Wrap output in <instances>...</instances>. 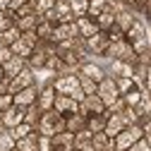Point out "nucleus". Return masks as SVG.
<instances>
[{"instance_id": "f257e3e1", "label": "nucleus", "mask_w": 151, "mask_h": 151, "mask_svg": "<svg viewBox=\"0 0 151 151\" xmlns=\"http://www.w3.org/2000/svg\"><path fill=\"white\" fill-rule=\"evenodd\" d=\"M65 129V115H60L58 110H43L39 122H36V132H39L41 137H53L58 134V132Z\"/></svg>"}, {"instance_id": "f03ea898", "label": "nucleus", "mask_w": 151, "mask_h": 151, "mask_svg": "<svg viewBox=\"0 0 151 151\" xmlns=\"http://www.w3.org/2000/svg\"><path fill=\"white\" fill-rule=\"evenodd\" d=\"M103 58H108V60L137 63V53H134V48H132V43H129V41H125V39H122V41H115V43H108Z\"/></svg>"}, {"instance_id": "7ed1b4c3", "label": "nucleus", "mask_w": 151, "mask_h": 151, "mask_svg": "<svg viewBox=\"0 0 151 151\" xmlns=\"http://www.w3.org/2000/svg\"><path fill=\"white\" fill-rule=\"evenodd\" d=\"M79 86V74L77 72H65V74H55V79H53V89L55 93H72V89H77Z\"/></svg>"}, {"instance_id": "20e7f679", "label": "nucleus", "mask_w": 151, "mask_h": 151, "mask_svg": "<svg viewBox=\"0 0 151 151\" xmlns=\"http://www.w3.org/2000/svg\"><path fill=\"white\" fill-rule=\"evenodd\" d=\"M96 93L101 96V101L106 103V108H108L113 101H115L118 96H120V91H118V86H115V79H113V77H108V74H106V77L99 82V89H96Z\"/></svg>"}, {"instance_id": "39448f33", "label": "nucleus", "mask_w": 151, "mask_h": 151, "mask_svg": "<svg viewBox=\"0 0 151 151\" xmlns=\"http://www.w3.org/2000/svg\"><path fill=\"white\" fill-rule=\"evenodd\" d=\"M106 48H108V36L106 31H99L89 36V39H84V50L89 55H106Z\"/></svg>"}, {"instance_id": "423d86ee", "label": "nucleus", "mask_w": 151, "mask_h": 151, "mask_svg": "<svg viewBox=\"0 0 151 151\" xmlns=\"http://www.w3.org/2000/svg\"><path fill=\"white\" fill-rule=\"evenodd\" d=\"M31 84H36V79H34V70L27 65L17 77H12L10 82H7V91L10 93H17L19 89H27V86H31Z\"/></svg>"}, {"instance_id": "0eeeda50", "label": "nucleus", "mask_w": 151, "mask_h": 151, "mask_svg": "<svg viewBox=\"0 0 151 151\" xmlns=\"http://www.w3.org/2000/svg\"><path fill=\"white\" fill-rule=\"evenodd\" d=\"M36 99H39V86H36V84H31V86H27V89H19L17 93H12L14 106H19V108H29V106H34Z\"/></svg>"}, {"instance_id": "6e6552de", "label": "nucleus", "mask_w": 151, "mask_h": 151, "mask_svg": "<svg viewBox=\"0 0 151 151\" xmlns=\"http://www.w3.org/2000/svg\"><path fill=\"white\" fill-rule=\"evenodd\" d=\"M74 149V134L67 129L50 137V151H72Z\"/></svg>"}, {"instance_id": "1a4fd4ad", "label": "nucleus", "mask_w": 151, "mask_h": 151, "mask_svg": "<svg viewBox=\"0 0 151 151\" xmlns=\"http://www.w3.org/2000/svg\"><path fill=\"white\" fill-rule=\"evenodd\" d=\"M79 103L74 101L72 96H67V93H58L53 101V110H58L60 115H70V113H77Z\"/></svg>"}, {"instance_id": "9d476101", "label": "nucleus", "mask_w": 151, "mask_h": 151, "mask_svg": "<svg viewBox=\"0 0 151 151\" xmlns=\"http://www.w3.org/2000/svg\"><path fill=\"white\" fill-rule=\"evenodd\" d=\"M0 118H3L5 129H12V127H17L19 122H24V108L12 106V108H7L5 113H0Z\"/></svg>"}, {"instance_id": "9b49d317", "label": "nucleus", "mask_w": 151, "mask_h": 151, "mask_svg": "<svg viewBox=\"0 0 151 151\" xmlns=\"http://www.w3.org/2000/svg\"><path fill=\"white\" fill-rule=\"evenodd\" d=\"M132 74H134V63L110 60V65H108V77H132Z\"/></svg>"}, {"instance_id": "f8f14e48", "label": "nucleus", "mask_w": 151, "mask_h": 151, "mask_svg": "<svg viewBox=\"0 0 151 151\" xmlns=\"http://www.w3.org/2000/svg\"><path fill=\"white\" fill-rule=\"evenodd\" d=\"M55 89H53V84H46V86H39V99H36V106L41 108V113L43 110H50L53 108V101H55Z\"/></svg>"}, {"instance_id": "ddd939ff", "label": "nucleus", "mask_w": 151, "mask_h": 151, "mask_svg": "<svg viewBox=\"0 0 151 151\" xmlns=\"http://www.w3.org/2000/svg\"><path fill=\"white\" fill-rule=\"evenodd\" d=\"M79 74H82V77H89V79H93V82H101L103 77H106V70L101 67V65H96V63H91V60H84L82 63V67L77 70Z\"/></svg>"}, {"instance_id": "4468645a", "label": "nucleus", "mask_w": 151, "mask_h": 151, "mask_svg": "<svg viewBox=\"0 0 151 151\" xmlns=\"http://www.w3.org/2000/svg\"><path fill=\"white\" fill-rule=\"evenodd\" d=\"M127 127V122H125V118H122V113H108V120H106V134L108 137H115L118 132H122Z\"/></svg>"}, {"instance_id": "2eb2a0df", "label": "nucleus", "mask_w": 151, "mask_h": 151, "mask_svg": "<svg viewBox=\"0 0 151 151\" xmlns=\"http://www.w3.org/2000/svg\"><path fill=\"white\" fill-rule=\"evenodd\" d=\"M77 29H79V36L82 39H89V36H93V34H99L101 29H99V24H96V19H91L89 14H84V17H77Z\"/></svg>"}, {"instance_id": "dca6fc26", "label": "nucleus", "mask_w": 151, "mask_h": 151, "mask_svg": "<svg viewBox=\"0 0 151 151\" xmlns=\"http://www.w3.org/2000/svg\"><path fill=\"white\" fill-rule=\"evenodd\" d=\"M24 67H27V60H24V58H19V55H12V58H10V60H7L5 65H3L5 79L10 82V79H12V77H17V74H19V72H22Z\"/></svg>"}, {"instance_id": "f3484780", "label": "nucleus", "mask_w": 151, "mask_h": 151, "mask_svg": "<svg viewBox=\"0 0 151 151\" xmlns=\"http://www.w3.org/2000/svg\"><path fill=\"white\" fill-rule=\"evenodd\" d=\"M137 22V12H132L129 7H122V10H115V24L122 29V31H127L132 24Z\"/></svg>"}, {"instance_id": "a211bd4d", "label": "nucleus", "mask_w": 151, "mask_h": 151, "mask_svg": "<svg viewBox=\"0 0 151 151\" xmlns=\"http://www.w3.org/2000/svg\"><path fill=\"white\" fill-rule=\"evenodd\" d=\"M91 146H93V151H115L113 137H108L106 132H96V134H91Z\"/></svg>"}, {"instance_id": "6ab92c4d", "label": "nucleus", "mask_w": 151, "mask_h": 151, "mask_svg": "<svg viewBox=\"0 0 151 151\" xmlns=\"http://www.w3.org/2000/svg\"><path fill=\"white\" fill-rule=\"evenodd\" d=\"M142 39H146V24L137 17V22L132 24L127 31H125V41H129V43H134V41H142Z\"/></svg>"}, {"instance_id": "aec40b11", "label": "nucleus", "mask_w": 151, "mask_h": 151, "mask_svg": "<svg viewBox=\"0 0 151 151\" xmlns=\"http://www.w3.org/2000/svg\"><path fill=\"white\" fill-rule=\"evenodd\" d=\"M39 139H41V134L34 129L31 134H27V137H22V139H17L14 146L19 149V151H39Z\"/></svg>"}, {"instance_id": "412c9836", "label": "nucleus", "mask_w": 151, "mask_h": 151, "mask_svg": "<svg viewBox=\"0 0 151 151\" xmlns=\"http://www.w3.org/2000/svg\"><path fill=\"white\" fill-rule=\"evenodd\" d=\"M86 127V118L79 115V113H70V115H65V129L72 132V134H77L79 129Z\"/></svg>"}, {"instance_id": "4be33fe9", "label": "nucleus", "mask_w": 151, "mask_h": 151, "mask_svg": "<svg viewBox=\"0 0 151 151\" xmlns=\"http://www.w3.org/2000/svg\"><path fill=\"white\" fill-rule=\"evenodd\" d=\"M96 24H99V29H101V31H108L113 24H115V7H113L110 3H108V7L96 17Z\"/></svg>"}, {"instance_id": "5701e85b", "label": "nucleus", "mask_w": 151, "mask_h": 151, "mask_svg": "<svg viewBox=\"0 0 151 151\" xmlns=\"http://www.w3.org/2000/svg\"><path fill=\"white\" fill-rule=\"evenodd\" d=\"M134 142H137V139L129 134V129H127V127H125L122 132H118L115 137H113V144H115V151H127V149H129L132 144H134Z\"/></svg>"}, {"instance_id": "b1692460", "label": "nucleus", "mask_w": 151, "mask_h": 151, "mask_svg": "<svg viewBox=\"0 0 151 151\" xmlns=\"http://www.w3.org/2000/svg\"><path fill=\"white\" fill-rule=\"evenodd\" d=\"M106 120H108V108H106L103 115H89V118H86V129L91 132V134L103 132V129H106Z\"/></svg>"}, {"instance_id": "393cba45", "label": "nucleus", "mask_w": 151, "mask_h": 151, "mask_svg": "<svg viewBox=\"0 0 151 151\" xmlns=\"http://www.w3.org/2000/svg\"><path fill=\"white\" fill-rule=\"evenodd\" d=\"M39 19H41V17L34 12V14H27V17H19V19H14V27L19 29V31H34L36 24H39Z\"/></svg>"}, {"instance_id": "a878e982", "label": "nucleus", "mask_w": 151, "mask_h": 151, "mask_svg": "<svg viewBox=\"0 0 151 151\" xmlns=\"http://www.w3.org/2000/svg\"><path fill=\"white\" fill-rule=\"evenodd\" d=\"M46 60H48V55L41 50V48H34V53L27 58V65L31 70H39V67H46Z\"/></svg>"}, {"instance_id": "bb28decb", "label": "nucleus", "mask_w": 151, "mask_h": 151, "mask_svg": "<svg viewBox=\"0 0 151 151\" xmlns=\"http://www.w3.org/2000/svg\"><path fill=\"white\" fill-rule=\"evenodd\" d=\"M10 50H12V55H19V58H24V60L34 53V48H31L27 41H22V36H19V39H17V41L10 46Z\"/></svg>"}, {"instance_id": "cd10ccee", "label": "nucleus", "mask_w": 151, "mask_h": 151, "mask_svg": "<svg viewBox=\"0 0 151 151\" xmlns=\"http://www.w3.org/2000/svg\"><path fill=\"white\" fill-rule=\"evenodd\" d=\"M53 27L55 24H50V22H46L43 17L39 19V24H36V36H39V41H50V36H53Z\"/></svg>"}, {"instance_id": "c85d7f7f", "label": "nucleus", "mask_w": 151, "mask_h": 151, "mask_svg": "<svg viewBox=\"0 0 151 151\" xmlns=\"http://www.w3.org/2000/svg\"><path fill=\"white\" fill-rule=\"evenodd\" d=\"M19 36H22V31L19 29H17L14 24L10 27V29H5V31H0V43H3V46H12L17 39H19Z\"/></svg>"}, {"instance_id": "c756f323", "label": "nucleus", "mask_w": 151, "mask_h": 151, "mask_svg": "<svg viewBox=\"0 0 151 151\" xmlns=\"http://www.w3.org/2000/svg\"><path fill=\"white\" fill-rule=\"evenodd\" d=\"M106 7H108V0H89V10H86V14L91 17V19H96V17H99Z\"/></svg>"}, {"instance_id": "7c9ffc66", "label": "nucleus", "mask_w": 151, "mask_h": 151, "mask_svg": "<svg viewBox=\"0 0 151 151\" xmlns=\"http://www.w3.org/2000/svg\"><path fill=\"white\" fill-rule=\"evenodd\" d=\"M34 129H36L34 125H29V122H19L17 127H12V129H10V134H12V137H14V142H17V139H22V137L31 134Z\"/></svg>"}, {"instance_id": "2f4dec72", "label": "nucleus", "mask_w": 151, "mask_h": 151, "mask_svg": "<svg viewBox=\"0 0 151 151\" xmlns=\"http://www.w3.org/2000/svg\"><path fill=\"white\" fill-rule=\"evenodd\" d=\"M39 118H41V108L39 106H29V108H24V122H29V125H34L36 127V122H39Z\"/></svg>"}, {"instance_id": "473e14b6", "label": "nucleus", "mask_w": 151, "mask_h": 151, "mask_svg": "<svg viewBox=\"0 0 151 151\" xmlns=\"http://www.w3.org/2000/svg\"><path fill=\"white\" fill-rule=\"evenodd\" d=\"M113 79H115V86H118V91H120V96H122V93H127V91H132V89L137 86L132 77H113Z\"/></svg>"}, {"instance_id": "72a5a7b5", "label": "nucleus", "mask_w": 151, "mask_h": 151, "mask_svg": "<svg viewBox=\"0 0 151 151\" xmlns=\"http://www.w3.org/2000/svg\"><path fill=\"white\" fill-rule=\"evenodd\" d=\"M55 7V0H34V12L39 14V17H43L46 12H50Z\"/></svg>"}, {"instance_id": "f704fd0d", "label": "nucleus", "mask_w": 151, "mask_h": 151, "mask_svg": "<svg viewBox=\"0 0 151 151\" xmlns=\"http://www.w3.org/2000/svg\"><path fill=\"white\" fill-rule=\"evenodd\" d=\"M79 74V72H77ZM79 86L84 89V93L86 96H91V93H96V89H99V82H93V79H89V77H82L79 74Z\"/></svg>"}, {"instance_id": "c9c22d12", "label": "nucleus", "mask_w": 151, "mask_h": 151, "mask_svg": "<svg viewBox=\"0 0 151 151\" xmlns=\"http://www.w3.org/2000/svg\"><path fill=\"white\" fill-rule=\"evenodd\" d=\"M142 91H144V89H137V86H134L132 91L122 93V99H125V103H127V106H137V103L142 101Z\"/></svg>"}, {"instance_id": "e433bc0d", "label": "nucleus", "mask_w": 151, "mask_h": 151, "mask_svg": "<svg viewBox=\"0 0 151 151\" xmlns=\"http://www.w3.org/2000/svg\"><path fill=\"white\" fill-rule=\"evenodd\" d=\"M14 146V137L10 134V129H3L0 132V151H10Z\"/></svg>"}, {"instance_id": "4c0bfd02", "label": "nucleus", "mask_w": 151, "mask_h": 151, "mask_svg": "<svg viewBox=\"0 0 151 151\" xmlns=\"http://www.w3.org/2000/svg\"><path fill=\"white\" fill-rule=\"evenodd\" d=\"M12 24H14V17H12V12H7V10H0V31L10 29Z\"/></svg>"}, {"instance_id": "58836bf2", "label": "nucleus", "mask_w": 151, "mask_h": 151, "mask_svg": "<svg viewBox=\"0 0 151 151\" xmlns=\"http://www.w3.org/2000/svg\"><path fill=\"white\" fill-rule=\"evenodd\" d=\"M14 106V101H12V93L10 91H5V93H0V113H5L7 108H12Z\"/></svg>"}, {"instance_id": "ea45409f", "label": "nucleus", "mask_w": 151, "mask_h": 151, "mask_svg": "<svg viewBox=\"0 0 151 151\" xmlns=\"http://www.w3.org/2000/svg\"><path fill=\"white\" fill-rule=\"evenodd\" d=\"M125 106H127V103H125V99H122V96H118L115 101L108 106V113H122V110H125Z\"/></svg>"}, {"instance_id": "a19ab883", "label": "nucleus", "mask_w": 151, "mask_h": 151, "mask_svg": "<svg viewBox=\"0 0 151 151\" xmlns=\"http://www.w3.org/2000/svg\"><path fill=\"white\" fill-rule=\"evenodd\" d=\"M22 41H27L31 48L39 46V36H36V31H22Z\"/></svg>"}, {"instance_id": "79ce46f5", "label": "nucleus", "mask_w": 151, "mask_h": 151, "mask_svg": "<svg viewBox=\"0 0 151 151\" xmlns=\"http://www.w3.org/2000/svg\"><path fill=\"white\" fill-rule=\"evenodd\" d=\"M127 151H151V146H149V144H146V139L142 137V139H137L134 144H132Z\"/></svg>"}, {"instance_id": "37998d69", "label": "nucleus", "mask_w": 151, "mask_h": 151, "mask_svg": "<svg viewBox=\"0 0 151 151\" xmlns=\"http://www.w3.org/2000/svg\"><path fill=\"white\" fill-rule=\"evenodd\" d=\"M70 96L77 101V103H82V101L86 99V93H84V89H82V86H77V89H72V93H70Z\"/></svg>"}, {"instance_id": "c03bdc74", "label": "nucleus", "mask_w": 151, "mask_h": 151, "mask_svg": "<svg viewBox=\"0 0 151 151\" xmlns=\"http://www.w3.org/2000/svg\"><path fill=\"white\" fill-rule=\"evenodd\" d=\"M10 58H12V50H10V46H3V48H0V65H5Z\"/></svg>"}, {"instance_id": "a18cd8bd", "label": "nucleus", "mask_w": 151, "mask_h": 151, "mask_svg": "<svg viewBox=\"0 0 151 151\" xmlns=\"http://www.w3.org/2000/svg\"><path fill=\"white\" fill-rule=\"evenodd\" d=\"M27 3H34V0H10V7H7V12L19 10V7H22V5H27Z\"/></svg>"}, {"instance_id": "49530a36", "label": "nucleus", "mask_w": 151, "mask_h": 151, "mask_svg": "<svg viewBox=\"0 0 151 151\" xmlns=\"http://www.w3.org/2000/svg\"><path fill=\"white\" fill-rule=\"evenodd\" d=\"M144 91H149V93H151V65H149V70H146V82H144Z\"/></svg>"}, {"instance_id": "de8ad7c7", "label": "nucleus", "mask_w": 151, "mask_h": 151, "mask_svg": "<svg viewBox=\"0 0 151 151\" xmlns=\"http://www.w3.org/2000/svg\"><path fill=\"white\" fill-rule=\"evenodd\" d=\"M5 91H7V79L0 82V93H5Z\"/></svg>"}, {"instance_id": "09e8293b", "label": "nucleus", "mask_w": 151, "mask_h": 151, "mask_svg": "<svg viewBox=\"0 0 151 151\" xmlns=\"http://www.w3.org/2000/svg\"><path fill=\"white\" fill-rule=\"evenodd\" d=\"M10 7V0H0V10H7Z\"/></svg>"}, {"instance_id": "8fccbe9b", "label": "nucleus", "mask_w": 151, "mask_h": 151, "mask_svg": "<svg viewBox=\"0 0 151 151\" xmlns=\"http://www.w3.org/2000/svg\"><path fill=\"white\" fill-rule=\"evenodd\" d=\"M144 139H146V144L151 146V132H146V134H144Z\"/></svg>"}, {"instance_id": "3c124183", "label": "nucleus", "mask_w": 151, "mask_h": 151, "mask_svg": "<svg viewBox=\"0 0 151 151\" xmlns=\"http://www.w3.org/2000/svg\"><path fill=\"white\" fill-rule=\"evenodd\" d=\"M5 79V72H3V65H0V82Z\"/></svg>"}, {"instance_id": "603ef678", "label": "nucleus", "mask_w": 151, "mask_h": 151, "mask_svg": "<svg viewBox=\"0 0 151 151\" xmlns=\"http://www.w3.org/2000/svg\"><path fill=\"white\" fill-rule=\"evenodd\" d=\"M5 129V125H3V118H0V132H3Z\"/></svg>"}, {"instance_id": "864d4df0", "label": "nucleus", "mask_w": 151, "mask_h": 151, "mask_svg": "<svg viewBox=\"0 0 151 151\" xmlns=\"http://www.w3.org/2000/svg\"><path fill=\"white\" fill-rule=\"evenodd\" d=\"M10 151H19V149H17V146H12V149H10Z\"/></svg>"}, {"instance_id": "5fc2aeb1", "label": "nucleus", "mask_w": 151, "mask_h": 151, "mask_svg": "<svg viewBox=\"0 0 151 151\" xmlns=\"http://www.w3.org/2000/svg\"><path fill=\"white\" fill-rule=\"evenodd\" d=\"M72 151H77V149H72Z\"/></svg>"}]
</instances>
